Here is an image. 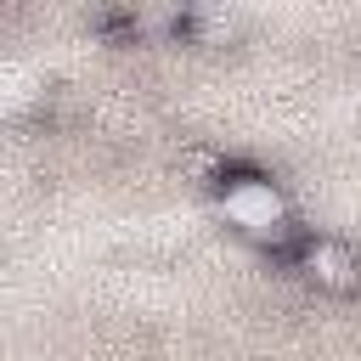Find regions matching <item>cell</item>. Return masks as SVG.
I'll use <instances>...</instances> for the list:
<instances>
[{
  "label": "cell",
  "instance_id": "obj_1",
  "mask_svg": "<svg viewBox=\"0 0 361 361\" xmlns=\"http://www.w3.org/2000/svg\"><path fill=\"white\" fill-rule=\"evenodd\" d=\"M293 265L316 293H333V299H355L361 293V254L344 237H305Z\"/></svg>",
  "mask_w": 361,
  "mask_h": 361
}]
</instances>
